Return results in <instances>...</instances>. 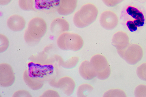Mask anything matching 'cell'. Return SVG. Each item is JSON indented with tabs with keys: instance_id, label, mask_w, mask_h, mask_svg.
Here are the masks:
<instances>
[{
	"instance_id": "cell-20",
	"label": "cell",
	"mask_w": 146,
	"mask_h": 97,
	"mask_svg": "<svg viewBox=\"0 0 146 97\" xmlns=\"http://www.w3.org/2000/svg\"><path fill=\"white\" fill-rule=\"evenodd\" d=\"M79 61V57L77 56H72L64 61L62 66L66 69H73L77 65Z\"/></svg>"
},
{
	"instance_id": "cell-25",
	"label": "cell",
	"mask_w": 146,
	"mask_h": 97,
	"mask_svg": "<svg viewBox=\"0 0 146 97\" xmlns=\"http://www.w3.org/2000/svg\"><path fill=\"white\" fill-rule=\"evenodd\" d=\"M44 97H59L60 95L56 91L52 90H48L45 91L42 95Z\"/></svg>"
},
{
	"instance_id": "cell-4",
	"label": "cell",
	"mask_w": 146,
	"mask_h": 97,
	"mask_svg": "<svg viewBox=\"0 0 146 97\" xmlns=\"http://www.w3.org/2000/svg\"><path fill=\"white\" fill-rule=\"evenodd\" d=\"M91 62L97 73V77L99 79L105 80L108 79L111 74V68L106 58L100 54H96L90 58Z\"/></svg>"
},
{
	"instance_id": "cell-27",
	"label": "cell",
	"mask_w": 146,
	"mask_h": 97,
	"mask_svg": "<svg viewBox=\"0 0 146 97\" xmlns=\"http://www.w3.org/2000/svg\"><path fill=\"white\" fill-rule=\"evenodd\" d=\"M55 57L57 58V61L58 62L59 64L62 65L64 61L62 57L58 55H56Z\"/></svg>"
},
{
	"instance_id": "cell-15",
	"label": "cell",
	"mask_w": 146,
	"mask_h": 97,
	"mask_svg": "<svg viewBox=\"0 0 146 97\" xmlns=\"http://www.w3.org/2000/svg\"><path fill=\"white\" fill-rule=\"evenodd\" d=\"M35 7L44 11H49L56 9L59 0H35Z\"/></svg>"
},
{
	"instance_id": "cell-13",
	"label": "cell",
	"mask_w": 146,
	"mask_h": 97,
	"mask_svg": "<svg viewBox=\"0 0 146 97\" xmlns=\"http://www.w3.org/2000/svg\"><path fill=\"white\" fill-rule=\"evenodd\" d=\"M50 28L52 33L59 35L63 32L68 31L70 29V24L65 19L62 17H56L51 21Z\"/></svg>"
},
{
	"instance_id": "cell-2",
	"label": "cell",
	"mask_w": 146,
	"mask_h": 97,
	"mask_svg": "<svg viewBox=\"0 0 146 97\" xmlns=\"http://www.w3.org/2000/svg\"><path fill=\"white\" fill-rule=\"evenodd\" d=\"M98 15V10L94 4L89 3L83 5L75 13L73 18L74 25L77 28L86 27L95 21Z\"/></svg>"
},
{
	"instance_id": "cell-22",
	"label": "cell",
	"mask_w": 146,
	"mask_h": 97,
	"mask_svg": "<svg viewBox=\"0 0 146 97\" xmlns=\"http://www.w3.org/2000/svg\"><path fill=\"white\" fill-rule=\"evenodd\" d=\"M134 94L137 97H146V85L140 84L137 86L135 89Z\"/></svg>"
},
{
	"instance_id": "cell-5",
	"label": "cell",
	"mask_w": 146,
	"mask_h": 97,
	"mask_svg": "<svg viewBox=\"0 0 146 97\" xmlns=\"http://www.w3.org/2000/svg\"><path fill=\"white\" fill-rule=\"evenodd\" d=\"M120 56L129 64L134 65L139 63L143 56V48L137 44H130L125 49L117 50Z\"/></svg>"
},
{
	"instance_id": "cell-29",
	"label": "cell",
	"mask_w": 146,
	"mask_h": 97,
	"mask_svg": "<svg viewBox=\"0 0 146 97\" xmlns=\"http://www.w3.org/2000/svg\"></svg>"
},
{
	"instance_id": "cell-6",
	"label": "cell",
	"mask_w": 146,
	"mask_h": 97,
	"mask_svg": "<svg viewBox=\"0 0 146 97\" xmlns=\"http://www.w3.org/2000/svg\"><path fill=\"white\" fill-rule=\"evenodd\" d=\"M99 20L101 26L108 30H111L115 28L118 25L119 21L117 14L110 10L103 12L100 15Z\"/></svg>"
},
{
	"instance_id": "cell-28",
	"label": "cell",
	"mask_w": 146,
	"mask_h": 97,
	"mask_svg": "<svg viewBox=\"0 0 146 97\" xmlns=\"http://www.w3.org/2000/svg\"><path fill=\"white\" fill-rule=\"evenodd\" d=\"M12 0H0V5L2 6H5L9 4Z\"/></svg>"
},
{
	"instance_id": "cell-11",
	"label": "cell",
	"mask_w": 146,
	"mask_h": 97,
	"mask_svg": "<svg viewBox=\"0 0 146 97\" xmlns=\"http://www.w3.org/2000/svg\"><path fill=\"white\" fill-rule=\"evenodd\" d=\"M7 25L11 30L18 32L23 30L26 26V21L22 16L14 14L10 16L7 20Z\"/></svg>"
},
{
	"instance_id": "cell-9",
	"label": "cell",
	"mask_w": 146,
	"mask_h": 97,
	"mask_svg": "<svg viewBox=\"0 0 146 97\" xmlns=\"http://www.w3.org/2000/svg\"><path fill=\"white\" fill-rule=\"evenodd\" d=\"M111 41L112 45L117 50L124 49L130 44L128 34L122 30L117 31L113 34Z\"/></svg>"
},
{
	"instance_id": "cell-1",
	"label": "cell",
	"mask_w": 146,
	"mask_h": 97,
	"mask_svg": "<svg viewBox=\"0 0 146 97\" xmlns=\"http://www.w3.org/2000/svg\"><path fill=\"white\" fill-rule=\"evenodd\" d=\"M47 29L45 20L39 16L32 18L29 21L24 34L26 43L30 46L37 45L46 34Z\"/></svg>"
},
{
	"instance_id": "cell-3",
	"label": "cell",
	"mask_w": 146,
	"mask_h": 97,
	"mask_svg": "<svg viewBox=\"0 0 146 97\" xmlns=\"http://www.w3.org/2000/svg\"><path fill=\"white\" fill-rule=\"evenodd\" d=\"M56 44L61 50L77 51L82 48L84 42L82 37L78 34L67 31L59 35Z\"/></svg>"
},
{
	"instance_id": "cell-8",
	"label": "cell",
	"mask_w": 146,
	"mask_h": 97,
	"mask_svg": "<svg viewBox=\"0 0 146 97\" xmlns=\"http://www.w3.org/2000/svg\"><path fill=\"white\" fill-rule=\"evenodd\" d=\"M76 86L74 80L71 77L66 76L59 79L55 87L59 88L66 95L70 96L74 92Z\"/></svg>"
},
{
	"instance_id": "cell-17",
	"label": "cell",
	"mask_w": 146,
	"mask_h": 97,
	"mask_svg": "<svg viewBox=\"0 0 146 97\" xmlns=\"http://www.w3.org/2000/svg\"><path fill=\"white\" fill-rule=\"evenodd\" d=\"M92 85L88 83H83L80 84L77 87L76 94L77 96L84 97L87 96L93 90Z\"/></svg>"
},
{
	"instance_id": "cell-23",
	"label": "cell",
	"mask_w": 146,
	"mask_h": 97,
	"mask_svg": "<svg viewBox=\"0 0 146 97\" xmlns=\"http://www.w3.org/2000/svg\"><path fill=\"white\" fill-rule=\"evenodd\" d=\"M0 51L1 53H2L5 51L8 48L9 41L7 36L3 34H0Z\"/></svg>"
},
{
	"instance_id": "cell-7",
	"label": "cell",
	"mask_w": 146,
	"mask_h": 97,
	"mask_svg": "<svg viewBox=\"0 0 146 97\" xmlns=\"http://www.w3.org/2000/svg\"><path fill=\"white\" fill-rule=\"evenodd\" d=\"M0 84L2 87H7L14 83L15 77L13 69L9 64L2 63L0 66Z\"/></svg>"
},
{
	"instance_id": "cell-24",
	"label": "cell",
	"mask_w": 146,
	"mask_h": 97,
	"mask_svg": "<svg viewBox=\"0 0 146 97\" xmlns=\"http://www.w3.org/2000/svg\"><path fill=\"white\" fill-rule=\"evenodd\" d=\"M103 3L107 6L110 7H115L124 0H102Z\"/></svg>"
},
{
	"instance_id": "cell-19",
	"label": "cell",
	"mask_w": 146,
	"mask_h": 97,
	"mask_svg": "<svg viewBox=\"0 0 146 97\" xmlns=\"http://www.w3.org/2000/svg\"><path fill=\"white\" fill-rule=\"evenodd\" d=\"M105 97H125L127 95L123 90L119 88H112L106 91L104 94Z\"/></svg>"
},
{
	"instance_id": "cell-16",
	"label": "cell",
	"mask_w": 146,
	"mask_h": 97,
	"mask_svg": "<svg viewBox=\"0 0 146 97\" xmlns=\"http://www.w3.org/2000/svg\"><path fill=\"white\" fill-rule=\"evenodd\" d=\"M23 79L25 82L31 89L37 90L41 88L43 83L42 80L32 77L27 71H25L23 73Z\"/></svg>"
},
{
	"instance_id": "cell-26",
	"label": "cell",
	"mask_w": 146,
	"mask_h": 97,
	"mask_svg": "<svg viewBox=\"0 0 146 97\" xmlns=\"http://www.w3.org/2000/svg\"><path fill=\"white\" fill-rule=\"evenodd\" d=\"M31 95L27 91L20 90L16 92L13 94V96H30Z\"/></svg>"
},
{
	"instance_id": "cell-21",
	"label": "cell",
	"mask_w": 146,
	"mask_h": 97,
	"mask_svg": "<svg viewBox=\"0 0 146 97\" xmlns=\"http://www.w3.org/2000/svg\"><path fill=\"white\" fill-rule=\"evenodd\" d=\"M136 73L140 79L146 81V62L142 63L137 67Z\"/></svg>"
},
{
	"instance_id": "cell-18",
	"label": "cell",
	"mask_w": 146,
	"mask_h": 97,
	"mask_svg": "<svg viewBox=\"0 0 146 97\" xmlns=\"http://www.w3.org/2000/svg\"><path fill=\"white\" fill-rule=\"evenodd\" d=\"M18 4L20 8L25 11L33 10L35 7V0H18Z\"/></svg>"
},
{
	"instance_id": "cell-12",
	"label": "cell",
	"mask_w": 146,
	"mask_h": 97,
	"mask_svg": "<svg viewBox=\"0 0 146 97\" xmlns=\"http://www.w3.org/2000/svg\"><path fill=\"white\" fill-rule=\"evenodd\" d=\"M78 0H59L57 11L60 15L67 16L72 14L77 7Z\"/></svg>"
},
{
	"instance_id": "cell-14",
	"label": "cell",
	"mask_w": 146,
	"mask_h": 97,
	"mask_svg": "<svg viewBox=\"0 0 146 97\" xmlns=\"http://www.w3.org/2000/svg\"><path fill=\"white\" fill-rule=\"evenodd\" d=\"M127 14L132 19L128 20L133 22L138 27L142 26L144 22L145 18L143 13L137 8L129 6L127 9Z\"/></svg>"
},
{
	"instance_id": "cell-10",
	"label": "cell",
	"mask_w": 146,
	"mask_h": 97,
	"mask_svg": "<svg viewBox=\"0 0 146 97\" xmlns=\"http://www.w3.org/2000/svg\"><path fill=\"white\" fill-rule=\"evenodd\" d=\"M78 70L80 76L86 80H91L97 77V71L90 61H82L79 65Z\"/></svg>"
}]
</instances>
